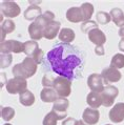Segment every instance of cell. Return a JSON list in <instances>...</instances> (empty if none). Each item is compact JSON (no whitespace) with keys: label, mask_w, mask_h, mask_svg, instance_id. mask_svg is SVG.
Masks as SVG:
<instances>
[{"label":"cell","mask_w":124,"mask_h":125,"mask_svg":"<svg viewBox=\"0 0 124 125\" xmlns=\"http://www.w3.org/2000/svg\"><path fill=\"white\" fill-rule=\"evenodd\" d=\"M95 53H96V55H98V56H103V55L105 54L104 46H103V45L96 46V47H95Z\"/></svg>","instance_id":"d590c367"},{"label":"cell","mask_w":124,"mask_h":125,"mask_svg":"<svg viewBox=\"0 0 124 125\" xmlns=\"http://www.w3.org/2000/svg\"><path fill=\"white\" fill-rule=\"evenodd\" d=\"M96 20H97V22L100 23V24H108L109 22L112 21V17L109 15L108 13L106 12H98L97 15H96Z\"/></svg>","instance_id":"83f0119b"},{"label":"cell","mask_w":124,"mask_h":125,"mask_svg":"<svg viewBox=\"0 0 124 125\" xmlns=\"http://www.w3.org/2000/svg\"><path fill=\"white\" fill-rule=\"evenodd\" d=\"M119 50L124 53V38H121V40L119 42Z\"/></svg>","instance_id":"8d00e7d4"},{"label":"cell","mask_w":124,"mask_h":125,"mask_svg":"<svg viewBox=\"0 0 124 125\" xmlns=\"http://www.w3.org/2000/svg\"><path fill=\"white\" fill-rule=\"evenodd\" d=\"M15 109L12 107H2L1 108V118L5 121H10L15 117Z\"/></svg>","instance_id":"f546056e"},{"label":"cell","mask_w":124,"mask_h":125,"mask_svg":"<svg viewBox=\"0 0 124 125\" xmlns=\"http://www.w3.org/2000/svg\"><path fill=\"white\" fill-rule=\"evenodd\" d=\"M54 19H55L54 13L51 12V11H46V12H44L40 17H38V18L35 20V22L38 23L39 25H41L42 27H45L50 22L54 21Z\"/></svg>","instance_id":"603a6c76"},{"label":"cell","mask_w":124,"mask_h":125,"mask_svg":"<svg viewBox=\"0 0 124 125\" xmlns=\"http://www.w3.org/2000/svg\"><path fill=\"white\" fill-rule=\"evenodd\" d=\"M79 121H77L75 118H66L62 121V125H78Z\"/></svg>","instance_id":"e575fe53"},{"label":"cell","mask_w":124,"mask_h":125,"mask_svg":"<svg viewBox=\"0 0 124 125\" xmlns=\"http://www.w3.org/2000/svg\"><path fill=\"white\" fill-rule=\"evenodd\" d=\"M59 31H60V22L54 20V21L50 22L45 27H44L43 37L46 38V39H49V40H53L54 38H56L58 33H60Z\"/></svg>","instance_id":"4fadbf2b"},{"label":"cell","mask_w":124,"mask_h":125,"mask_svg":"<svg viewBox=\"0 0 124 125\" xmlns=\"http://www.w3.org/2000/svg\"><path fill=\"white\" fill-rule=\"evenodd\" d=\"M19 101L24 106H32L35 103V96L31 91H26L19 95Z\"/></svg>","instance_id":"7402d4cb"},{"label":"cell","mask_w":124,"mask_h":125,"mask_svg":"<svg viewBox=\"0 0 124 125\" xmlns=\"http://www.w3.org/2000/svg\"><path fill=\"white\" fill-rule=\"evenodd\" d=\"M0 9L2 16H5L8 18H15L21 13L20 6L14 1H2L0 4Z\"/></svg>","instance_id":"52a82bcc"},{"label":"cell","mask_w":124,"mask_h":125,"mask_svg":"<svg viewBox=\"0 0 124 125\" xmlns=\"http://www.w3.org/2000/svg\"><path fill=\"white\" fill-rule=\"evenodd\" d=\"M111 67L114 68H123L124 67V55L123 54H116L112 58L111 61Z\"/></svg>","instance_id":"4316f807"},{"label":"cell","mask_w":124,"mask_h":125,"mask_svg":"<svg viewBox=\"0 0 124 125\" xmlns=\"http://www.w3.org/2000/svg\"><path fill=\"white\" fill-rule=\"evenodd\" d=\"M42 12H41V9L39 5H33L31 4L29 8H27L24 11V18L29 21H35V20L42 15Z\"/></svg>","instance_id":"ac0fdd59"},{"label":"cell","mask_w":124,"mask_h":125,"mask_svg":"<svg viewBox=\"0 0 124 125\" xmlns=\"http://www.w3.org/2000/svg\"><path fill=\"white\" fill-rule=\"evenodd\" d=\"M27 82L25 78L22 77H14L10 79L6 83V91L9 94L16 95V94H21L26 91Z\"/></svg>","instance_id":"277c9868"},{"label":"cell","mask_w":124,"mask_h":125,"mask_svg":"<svg viewBox=\"0 0 124 125\" xmlns=\"http://www.w3.org/2000/svg\"><path fill=\"white\" fill-rule=\"evenodd\" d=\"M100 113L98 109H94L92 107H87L82 114V120L88 125H95L99 122Z\"/></svg>","instance_id":"8fae6325"},{"label":"cell","mask_w":124,"mask_h":125,"mask_svg":"<svg viewBox=\"0 0 124 125\" xmlns=\"http://www.w3.org/2000/svg\"><path fill=\"white\" fill-rule=\"evenodd\" d=\"M95 29H98L97 21H93V20H89V21L83 22V23L81 24V32H82V33L88 34L89 32H91V31L95 30Z\"/></svg>","instance_id":"4dcf8cb0"},{"label":"cell","mask_w":124,"mask_h":125,"mask_svg":"<svg viewBox=\"0 0 124 125\" xmlns=\"http://www.w3.org/2000/svg\"><path fill=\"white\" fill-rule=\"evenodd\" d=\"M88 39L91 42H93L94 44H96V46L99 45H103L106 42V36L105 34L102 32L101 30L99 29H95L91 31L88 34Z\"/></svg>","instance_id":"5bb4252c"},{"label":"cell","mask_w":124,"mask_h":125,"mask_svg":"<svg viewBox=\"0 0 124 125\" xmlns=\"http://www.w3.org/2000/svg\"><path fill=\"white\" fill-rule=\"evenodd\" d=\"M109 15H111L112 20L115 22V24L117 26H119L120 29H121V27H124V14L121 10L118 9V8L113 9L111 11V13H109Z\"/></svg>","instance_id":"ffe728a7"},{"label":"cell","mask_w":124,"mask_h":125,"mask_svg":"<svg viewBox=\"0 0 124 125\" xmlns=\"http://www.w3.org/2000/svg\"><path fill=\"white\" fill-rule=\"evenodd\" d=\"M38 64L34 61L32 57H26L24 58L21 63L16 64L13 67V75L14 77H22V78H31L36 74Z\"/></svg>","instance_id":"7a4b0ae2"},{"label":"cell","mask_w":124,"mask_h":125,"mask_svg":"<svg viewBox=\"0 0 124 125\" xmlns=\"http://www.w3.org/2000/svg\"><path fill=\"white\" fill-rule=\"evenodd\" d=\"M86 103L89 105V107L94 109H98L102 105V97L100 93L91 92L86 97Z\"/></svg>","instance_id":"e0dca14e"},{"label":"cell","mask_w":124,"mask_h":125,"mask_svg":"<svg viewBox=\"0 0 124 125\" xmlns=\"http://www.w3.org/2000/svg\"><path fill=\"white\" fill-rule=\"evenodd\" d=\"M39 48L37 41L29 40L24 42V54L27 57H33V55L36 53L37 50Z\"/></svg>","instance_id":"d4e9b609"},{"label":"cell","mask_w":124,"mask_h":125,"mask_svg":"<svg viewBox=\"0 0 124 125\" xmlns=\"http://www.w3.org/2000/svg\"><path fill=\"white\" fill-rule=\"evenodd\" d=\"M13 61V56L12 54H1L0 57V67L1 68H6L12 64Z\"/></svg>","instance_id":"1f68e13d"},{"label":"cell","mask_w":124,"mask_h":125,"mask_svg":"<svg viewBox=\"0 0 124 125\" xmlns=\"http://www.w3.org/2000/svg\"><path fill=\"white\" fill-rule=\"evenodd\" d=\"M106 125H112V124H106Z\"/></svg>","instance_id":"60d3db41"},{"label":"cell","mask_w":124,"mask_h":125,"mask_svg":"<svg viewBox=\"0 0 124 125\" xmlns=\"http://www.w3.org/2000/svg\"><path fill=\"white\" fill-rule=\"evenodd\" d=\"M66 19L70 22H73V23H79L81 21L84 22L83 15H82V11H81L80 8H78V6H73V8L67 10Z\"/></svg>","instance_id":"9a60e30c"},{"label":"cell","mask_w":124,"mask_h":125,"mask_svg":"<svg viewBox=\"0 0 124 125\" xmlns=\"http://www.w3.org/2000/svg\"><path fill=\"white\" fill-rule=\"evenodd\" d=\"M101 76L103 78V81H104L105 84H108V83H116L120 81L122 75L117 68H114V67H107V68H104L101 73Z\"/></svg>","instance_id":"9c48e42d"},{"label":"cell","mask_w":124,"mask_h":125,"mask_svg":"<svg viewBox=\"0 0 124 125\" xmlns=\"http://www.w3.org/2000/svg\"><path fill=\"white\" fill-rule=\"evenodd\" d=\"M58 120H60V117L58 116L53 109H52L51 112L44 117L42 124L43 125H57Z\"/></svg>","instance_id":"484cf974"},{"label":"cell","mask_w":124,"mask_h":125,"mask_svg":"<svg viewBox=\"0 0 124 125\" xmlns=\"http://www.w3.org/2000/svg\"><path fill=\"white\" fill-rule=\"evenodd\" d=\"M43 31H44V27L39 25V24L36 23L35 21L29 25V34L34 41L42 39L43 38Z\"/></svg>","instance_id":"2e32d148"},{"label":"cell","mask_w":124,"mask_h":125,"mask_svg":"<svg viewBox=\"0 0 124 125\" xmlns=\"http://www.w3.org/2000/svg\"><path fill=\"white\" fill-rule=\"evenodd\" d=\"M4 125H12V124H10V123H6V124H4Z\"/></svg>","instance_id":"ab89813d"},{"label":"cell","mask_w":124,"mask_h":125,"mask_svg":"<svg viewBox=\"0 0 124 125\" xmlns=\"http://www.w3.org/2000/svg\"><path fill=\"white\" fill-rule=\"evenodd\" d=\"M68 106H70L68 100L66 98H60L59 97L54 102L53 110L60 117V120H64V118L66 117V109L68 108Z\"/></svg>","instance_id":"30bf717a"},{"label":"cell","mask_w":124,"mask_h":125,"mask_svg":"<svg viewBox=\"0 0 124 125\" xmlns=\"http://www.w3.org/2000/svg\"><path fill=\"white\" fill-rule=\"evenodd\" d=\"M53 88L56 91L58 97L67 98L72 93V81L64 77H57L54 81Z\"/></svg>","instance_id":"3957f363"},{"label":"cell","mask_w":124,"mask_h":125,"mask_svg":"<svg viewBox=\"0 0 124 125\" xmlns=\"http://www.w3.org/2000/svg\"><path fill=\"white\" fill-rule=\"evenodd\" d=\"M1 54H20L24 53V43L17 40H6L0 45Z\"/></svg>","instance_id":"5b68a950"},{"label":"cell","mask_w":124,"mask_h":125,"mask_svg":"<svg viewBox=\"0 0 124 125\" xmlns=\"http://www.w3.org/2000/svg\"><path fill=\"white\" fill-rule=\"evenodd\" d=\"M109 120L114 123H120L124 120V103H116L109 112Z\"/></svg>","instance_id":"7c38bea8"},{"label":"cell","mask_w":124,"mask_h":125,"mask_svg":"<svg viewBox=\"0 0 124 125\" xmlns=\"http://www.w3.org/2000/svg\"><path fill=\"white\" fill-rule=\"evenodd\" d=\"M46 60L54 73L71 81L82 75L85 64L83 53L68 43H59L54 46L47 53Z\"/></svg>","instance_id":"6da1fadb"},{"label":"cell","mask_w":124,"mask_h":125,"mask_svg":"<svg viewBox=\"0 0 124 125\" xmlns=\"http://www.w3.org/2000/svg\"><path fill=\"white\" fill-rule=\"evenodd\" d=\"M81 11H82V15H83V20L84 22L89 21L94 14V5L92 3H82L80 6Z\"/></svg>","instance_id":"cb8c5ba5"},{"label":"cell","mask_w":124,"mask_h":125,"mask_svg":"<svg viewBox=\"0 0 124 125\" xmlns=\"http://www.w3.org/2000/svg\"><path fill=\"white\" fill-rule=\"evenodd\" d=\"M40 98L43 102L51 103V102H55L59 97H58L57 93L54 88H43L41 91Z\"/></svg>","instance_id":"d6986e66"},{"label":"cell","mask_w":124,"mask_h":125,"mask_svg":"<svg viewBox=\"0 0 124 125\" xmlns=\"http://www.w3.org/2000/svg\"><path fill=\"white\" fill-rule=\"evenodd\" d=\"M119 36L121 38H124V27H121L119 30Z\"/></svg>","instance_id":"74e56055"},{"label":"cell","mask_w":124,"mask_h":125,"mask_svg":"<svg viewBox=\"0 0 124 125\" xmlns=\"http://www.w3.org/2000/svg\"><path fill=\"white\" fill-rule=\"evenodd\" d=\"M59 40L62 43H71L75 40V32L72 29L64 27L59 33Z\"/></svg>","instance_id":"44dd1931"},{"label":"cell","mask_w":124,"mask_h":125,"mask_svg":"<svg viewBox=\"0 0 124 125\" xmlns=\"http://www.w3.org/2000/svg\"><path fill=\"white\" fill-rule=\"evenodd\" d=\"M55 79L52 75L50 74H45L42 78V85L44 86V88H52L53 87V84H54V81Z\"/></svg>","instance_id":"d6a6232c"},{"label":"cell","mask_w":124,"mask_h":125,"mask_svg":"<svg viewBox=\"0 0 124 125\" xmlns=\"http://www.w3.org/2000/svg\"><path fill=\"white\" fill-rule=\"evenodd\" d=\"M43 57H44L43 51L41 50V48H38L37 52L33 55L32 58L34 59V61H35L37 64H40V63H42V61H43Z\"/></svg>","instance_id":"836d02e7"},{"label":"cell","mask_w":124,"mask_h":125,"mask_svg":"<svg viewBox=\"0 0 124 125\" xmlns=\"http://www.w3.org/2000/svg\"><path fill=\"white\" fill-rule=\"evenodd\" d=\"M78 125H88V124L85 123L83 120H81V121H79V124H78Z\"/></svg>","instance_id":"f35d334b"},{"label":"cell","mask_w":124,"mask_h":125,"mask_svg":"<svg viewBox=\"0 0 124 125\" xmlns=\"http://www.w3.org/2000/svg\"><path fill=\"white\" fill-rule=\"evenodd\" d=\"M119 95V89L116 86L113 85H106L104 91L101 93L102 97V105L105 107H111L113 106L115 99Z\"/></svg>","instance_id":"8992f818"},{"label":"cell","mask_w":124,"mask_h":125,"mask_svg":"<svg viewBox=\"0 0 124 125\" xmlns=\"http://www.w3.org/2000/svg\"><path fill=\"white\" fill-rule=\"evenodd\" d=\"M15 22L11 19H6L5 21H3L1 23V31L4 32L5 34H10V33H13L15 31Z\"/></svg>","instance_id":"f1b7e54d"},{"label":"cell","mask_w":124,"mask_h":125,"mask_svg":"<svg viewBox=\"0 0 124 125\" xmlns=\"http://www.w3.org/2000/svg\"><path fill=\"white\" fill-rule=\"evenodd\" d=\"M103 78L101 75L99 74H92L88 76L87 78V85L89 89L92 92H95V93H100L101 94L103 91H104L105 86L103 84Z\"/></svg>","instance_id":"ba28073f"}]
</instances>
